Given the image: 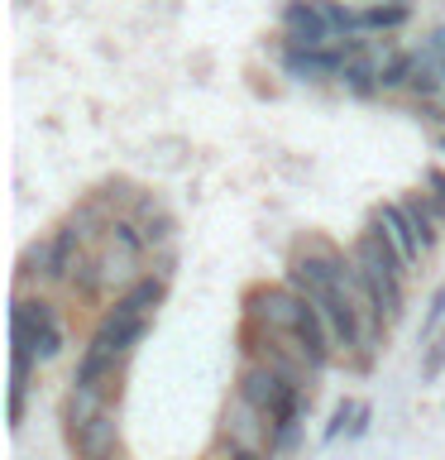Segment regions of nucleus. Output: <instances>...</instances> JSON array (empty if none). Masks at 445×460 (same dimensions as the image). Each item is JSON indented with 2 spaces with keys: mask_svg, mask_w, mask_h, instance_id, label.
<instances>
[{
  "mask_svg": "<svg viewBox=\"0 0 445 460\" xmlns=\"http://www.w3.org/2000/svg\"><path fill=\"white\" fill-rule=\"evenodd\" d=\"M354 264L364 273L373 302H379V316L388 326L402 322V312H407V264H402V254L393 250V240H388V230L369 216V226L354 235Z\"/></svg>",
  "mask_w": 445,
  "mask_h": 460,
  "instance_id": "nucleus-1",
  "label": "nucleus"
},
{
  "mask_svg": "<svg viewBox=\"0 0 445 460\" xmlns=\"http://www.w3.org/2000/svg\"><path fill=\"white\" fill-rule=\"evenodd\" d=\"M441 86H445V77H441V67H436V53H431V49H416V72H412V86H407V92L422 96V101H436Z\"/></svg>",
  "mask_w": 445,
  "mask_h": 460,
  "instance_id": "nucleus-18",
  "label": "nucleus"
},
{
  "mask_svg": "<svg viewBox=\"0 0 445 460\" xmlns=\"http://www.w3.org/2000/svg\"><path fill=\"white\" fill-rule=\"evenodd\" d=\"M412 72H416V49H388L383 63H379V92H407L412 86Z\"/></svg>",
  "mask_w": 445,
  "mask_h": 460,
  "instance_id": "nucleus-16",
  "label": "nucleus"
},
{
  "mask_svg": "<svg viewBox=\"0 0 445 460\" xmlns=\"http://www.w3.org/2000/svg\"><path fill=\"white\" fill-rule=\"evenodd\" d=\"M340 34L326 14V0H287L283 5V43L287 49H330Z\"/></svg>",
  "mask_w": 445,
  "mask_h": 460,
  "instance_id": "nucleus-5",
  "label": "nucleus"
},
{
  "mask_svg": "<svg viewBox=\"0 0 445 460\" xmlns=\"http://www.w3.org/2000/svg\"><path fill=\"white\" fill-rule=\"evenodd\" d=\"M301 312H307V302H301L287 283H254L249 293H244V326H258L278 341H292Z\"/></svg>",
  "mask_w": 445,
  "mask_h": 460,
  "instance_id": "nucleus-3",
  "label": "nucleus"
},
{
  "mask_svg": "<svg viewBox=\"0 0 445 460\" xmlns=\"http://www.w3.org/2000/svg\"><path fill=\"white\" fill-rule=\"evenodd\" d=\"M10 350H29L43 365H53L67 350V331L57 322V307L48 293H14L10 307Z\"/></svg>",
  "mask_w": 445,
  "mask_h": 460,
  "instance_id": "nucleus-2",
  "label": "nucleus"
},
{
  "mask_svg": "<svg viewBox=\"0 0 445 460\" xmlns=\"http://www.w3.org/2000/svg\"><path fill=\"white\" fill-rule=\"evenodd\" d=\"M206 460H268V456H254V451H235V446L215 441V451H211Z\"/></svg>",
  "mask_w": 445,
  "mask_h": 460,
  "instance_id": "nucleus-24",
  "label": "nucleus"
},
{
  "mask_svg": "<svg viewBox=\"0 0 445 460\" xmlns=\"http://www.w3.org/2000/svg\"><path fill=\"white\" fill-rule=\"evenodd\" d=\"M436 149H441V154H445V135H436Z\"/></svg>",
  "mask_w": 445,
  "mask_h": 460,
  "instance_id": "nucleus-27",
  "label": "nucleus"
},
{
  "mask_svg": "<svg viewBox=\"0 0 445 460\" xmlns=\"http://www.w3.org/2000/svg\"><path fill=\"white\" fill-rule=\"evenodd\" d=\"M445 331V283L431 288V297H426V312H422V326H416V341H436Z\"/></svg>",
  "mask_w": 445,
  "mask_h": 460,
  "instance_id": "nucleus-19",
  "label": "nucleus"
},
{
  "mask_svg": "<svg viewBox=\"0 0 445 460\" xmlns=\"http://www.w3.org/2000/svg\"><path fill=\"white\" fill-rule=\"evenodd\" d=\"M383 53H388V49H383ZM383 53H379V49H369V53L350 58V63H345V72H340V86H345V92L359 96V101L383 96V92H379V63H383Z\"/></svg>",
  "mask_w": 445,
  "mask_h": 460,
  "instance_id": "nucleus-15",
  "label": "nucleus"
},
{
  "mask_svg": "<svg viewBox=\"0 0 445 460\" xmlns=\"http://www.w3.org/2000/svg\"><path fill=\"white\" fill-rule=\"evenodd\" d=\"M412 20V5H359V34H393Z\"/></svg>",
  "mask_w": 445,
  "mask_h": 460,
  "instance_id": "nucleus-17",
  "label": "nucleus"
},
{
  "mask_svg": "<svg viewBox=\"0 0 445 460\" xmlns=\"http://www.w3.org/2000/svg\"><path fill=\"white\" fill-rule=\"evenodd\" d=\"M215 441L235 446V451L268 456L273 451V422L254 408V402H244L240 394H230L225 408H221V422H215Z\"/></svg>",
  "mask_w": 445,
  "mask_h": 460,
  "instance_id": "nucleus-4",
  "label": "nucleus"
},
{
  "mask_svg": "<svg viewBox=\"0 0 445 460\" xmlns=\"http://www.w3.org/2000/svg\"><path fill=\"white\" fill-rule=\"evenodd\" d=\"M359 408H364V402H354V398H340V402H336V412H330V422H326V431H321V446L340 441V437H350V427H354Z\"/></svg>",
  "mask_w": 445,
  "mask_h": 460,
  "instance_id": "nucleus-20",
  "label": "nucleus"
},
{
  "mask_svg": "<svg viewBox=\"0 0 445 460\" xmlns=\"http://www.w3.org/2000/svg\"><path fill=\"white\" fill-rule=\"evenodd\" d=\"M172 273H178V250H168V254H153V279L172 283Z\"/></svg>",
  "mask_w": 445,
  "mask_h": 460,
  "instance_id": "nucleus-23",
  "label": "nucleus"
},
{
  "mask_svg": "<svg viewBox=\"0 0 445 460\" xmlns=\"http://www.w3.org/2000/svg\"><path fill=\"white\" fill-rule=\"evenodd\" d=\"M106 460H125V456H106Z\"/></svg>",
  "mask_w": 445,
  "mask_h": 460,
  "instance_id": "nucleus-29",
  "label": "nucleus"
},
{
  "mask_svg": "<svg viewBox=\"0 0 445 460\" xmlns=\"http://www.w3.org/2000/svg\"><path fill=\"white\" fill-rule=\"evenodd\" d=\"M422 187L431 192V201H436V207L445 211V168H441V164H431V168L422 172Z\"/></svg>",
  "mask_w": 445,
  "mask_h": 460,
  "instance_id": "nucleus-22",
  "label": "nucleus"
},
{
  "mask_svg": "<svg viewBox=\"0 0 445 460\" xmlns=\"http://www.w3.org/2000/svg\"><path fill=\"white\" fill-rule=\"evenodd\" d=\"M292 350L307 359V369L311 374H326L330 365H340V345H336V336H330V326H326V316L307 302V312H301V322H297V331H292Z\"/></svg>",
  "mask_w": 445,
  "mask_h": 460,
  "instance_id": "nucleus-6",
  "label": "nucleus"
},
{
  "mask_svg": "<svg viewBox=\"0 0 445 460\" xmlns=\"http://www.w3.org/2000/svg\"><path fill=\"white\" fill-rule=\"evenodd\" d=\"M163 302H168V283H163V279H153V273H144V279L129 288V293L115 297L110 307H115V312H125V316H149V322H153V312L163 307Z\"/></svg>",
  "mask_w": 445,
  "mask_h": 460,
  "instance_id": "nucleus-14",
  "label": "nucleus"
},
{
  "mask_svg": "<svg viewBox=\"0 0 445 460\" xmlns=\"http://www.w3.org/2000/svg\"><path fill=\"white\" fill-rule=\"evenodd\" d=\"M436 67H441V77H445V58H436Z\"/></svg>",
  "mask_w": 445,
  "mask_h": 460,
  "instance_id": "nucleus-28",
  "label": "nucleus"
},
{
  "mask_svg": "<svg viewBox=\"0 0 445 460\" xmlns=\"http://www.w3.org/2000/svg\"><path fill=\"white\" fill-rule=\"evenodd\" d=\"M373 221L388 230V240H393V250L402 254V264H407V269H416L426 259V244H422V235H416L412 216L402 211V201H383V207H373Z\"/></svg>",
  "mask_w": 445,
  "mask_h": 460,
  "instance_id": "nucleus-9",
  "label": "nucleus"
},
{
  "mask_svg": "<svg viewBox=\"0 0 445 460\" xmlns=\"http://www.w3.org/2000/svg\"><path fill=\"white\" fill-rule=\"evenodd\" d=\"M144 230V244H149V254H168L178 250V216H172L163 201H158L153 192H139L135 211H129Z\"/></svg>",
  "mask_w": 445,
  "mask_h": 460,
  "instance_id": "nucleus-8",
  "label": "nucleus"
},
{
  "mask_svg": "<svg viewBox=\"0 0 445 460\" xmlns=\"http://www.w3.org/2000/svg\"><path fill=\"white\" fill-rule=\"evenodd\" d=\"M426 49L436 53V58H445V24H436L431 29V39H426Z\"/></svg>",
  "mask_w": 445,
  "mask_h": 460,
  "instance_id": "nucleus-26",
  "label": "nucleus"
},
{
  "mask_svg": "<svg viewBox=\"0 0 445 460\" xmlns=\"http://www.w3.org/2000/svg\"><path fill=\"white\" fill-rule=\"evenodd\" d=\"M110 408H120V384H72L63 402V427L67 437L82 427H92L96 417H106Z\"/></svg>",
  "mask_w": 445,
  "mask_h": 460,
  "instance_id": "nucleus-7",
  "label": "nucleus"
},
{
  "mask_svg": "<svg viewBox=\"0 0 445 460\" xmlns=\"http://www.w3.org/2000/svg\"><path fill=\"white\" fill-rule=\"evenodd\" d=\"M445 374V331L436 341H426V355H422V384H431V379H441Z\"/></svg>",
  "mask_w": 445,
  "mask_h": 460,
  "instance_id": "nucleus-21",
  "label": "nucleus"
},
{
  "mask_svg": "<svg viewBox=\"0 0 445 460\" xmlns=\"http://www.w3.org/2000/svg\"><path fill=\"white\" fill-rule=\"evenodd\" d=\"M67 446H72V456H77V460H106V456H120V408H110L106 417H96L92 427L72 431Z\"/></svg>",
  "mask_w": 445,
  "mask_h": 460,
  "instance_id": "nucleus-10",
  "label": "nucleus"
},
{
  "mask_svg": "<svg viewBox=\"0 0 445 460\" xmlns=\"http://www.w3.org/2000/svg\"><path fill=\"white\" fill-rule=\"evenodd\" d=\"M149 326H153L149 316H125V312L106 307V316L96 322L92 336H96V341H106L115 355H125V359H129V355H135L139 345H144V336H149Z\"/></svg>",
  "mask_w": 445,
  "mask_h": 460,
  "instance_id": "nucleus-12",
  "label": "nucleus"
},
{
  "mask_svg": "<svg viewBox=\"0 0 445 460\" xmlns=\"http://www.w3.org/2000/svg\"><path fill=\"white\" fill-rule=\"evenodd\" d=\"M397 201H402V211L412 216L416 235H422L426 254H431V250L441 244V235H445V211L436 207V201H431V192H422V187H416V192H402Z\"/></svg>",
  "mask_w": 445,
  "mask_h": 460,
  "instance_id": "nucleus-13",
  "label": "nucleus"
},
{
  "mask_svg": "<svg viewBox=\"0 0 445 460\" xmlns=\"http://www.w3.org/2000/svg\"><path fill=\"white\" fill-rule=\"evenodd\" d=\"M125 374V355H115L106 341L86 336L77 365H72V384H120Z\"/></svg>",
  "mask_w": 445,
  "mask_h": 460,
  "instance_id": "nucleus-11",
  "label": "nucleus"
},
{
  "mask_svg": "<svg viewBox=\"0 0 445 460\" xmlns=\"http://www.w3.org/2000/svg\"><path fill=\"white\" fill-rule=\"evenodd\" d=\"M369 422H373V408L364 402V408H359V417H354V427H350V441H359V437H364V431H369Z\"/></svg>",
  "mask_w": 445,
  "mask_h": 460,
  "instance_id": "nucleus-25",
  "label": "nucleus"
}]
</instances>
